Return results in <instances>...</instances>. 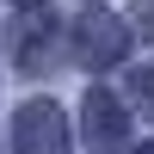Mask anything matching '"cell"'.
Masks as SVG:
<instances>
[{
	"instance_id": "cell-6",
	"label": "cell",
	"mask_w": 154,
	"mask_h": 154,
	"mask_svg": "<svg viewBox=\"0 0 154 154\" xmlns=\"http://www.w3.org/2000/svg\"><path fill=\"white\" fill-rule=\"evenodd\" d=\"M142 19H148V25H142V31H148V37H154V6H142Z\"/></svg>"
},
{
	"instance_id": "cell-4",
	"label": "cell",
	"mask_w": 154,
	"mask_h": 154,
	"mask_svg": "<svg viewBox=\"0 0 154 154\" xmlns=\"http://www.w3.org/2000/svg\"><path fill=\"white\" fill-rule=\"evenodd\" d=\"M56 31H62L56 12H49V6H31V12L19 19V31H12V49H19L25 62H43V56H49V43H56Z\"/></svg>"
},
{
	"instance_id": "cell-7",
	"label": "cell",
	"mask_w": 154,
	"mask_h": 154,
	"mask_svg": "<svg viewBox=\"0 0 154 154\" xmlns=\"http://www.w3.org/2000/svg\"><path fill=\"white\" fill-rule=\"evenodd\" d=\"M19 6H25V0H19Z\"/></svg>"
},
{
	"instance_id": "cell-3",
	"label": "cell",
	"mask_w": 154,
	"mask_h": 154,
	"mask_svg": "<svg viewBox=\"0 0 154 154\" xmlns=\"http://www.w3.org/2000/svg\"><path fill=\"white\" fill-rule=\"evenodd\" d=\"M80 136L93 154H123V105L105 93V86H93L80 105Z\"/></svg>"
},
{
	"instance_id": "cell-2",
	"label": "cell",
	"mask_w": 154,
	"mask_h": 154,
	"mask_svg": "<svg viewBox=\"0 0 154 154\" xmlns=\"http://www.w3.org/2000/svg\"><path fill=\"white\" fill-rule=\"evenodd\" d=\"M68 117H62L49 99H31V105L19 111V123H12V142L19 154H68Z\"/></svg>"
},
{
	"instance_id": "cell-5",
	"label": "cell",
	"mask_w": 154,
	"mask_h": 154,
	"mask_svg": "<svg viewBox=\"0 0 154 154\" xmlns=\"http://www.w3.org/2000/svg\"><path fill=\"white\" fill-rule=\"evenodd\" d=\"M130 99L142 105V117H154V68H136L130 74Z\"/></svg>"
},
{
	"instance_id": "cell-1",
	"label": "cell",
	"mask_w": 154,
	"mask_h": 154,
	"mask_svg": "<svg viewBox=\"0 0 154 154\" xmlns=\"http://www.w3.org/2000/svg\"><path fill=\"white\" fill-rule=\"evenodd\" d=\"M74 62L80 68H117L123 49H130V25L111 19V12H86V19H74Z\"/></svg>"
}]
</instances>
